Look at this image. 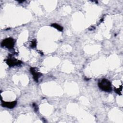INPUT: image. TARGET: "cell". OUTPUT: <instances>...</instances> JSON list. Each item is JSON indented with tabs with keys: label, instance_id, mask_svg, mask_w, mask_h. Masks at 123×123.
I'll return each mask as SVG.
<instances>
[{
	"label": "cell",
	"instance_id": "obj_3",
	"mask_svg": "<svg viewBox=\"0 0 123 123\" xmlns=\"http://www.w3.org/2000/svg\"><path fill=\"white\" fill-rule=\"evenodd\" d=\"M5 61L7 64V65L10 67H12L15 65H20L22 63V62L21 61L18 60L14 58H12V57L7 58L5 60Z\"/></svg>",
	"mask_w": 123,
	"mask_h": 123
},
{
	"label": "cell",
	"instance_id": "obj_5",
	"mask_svg": "<svg viewBox=\"0 0 123 123\" xmlns=\"http://www.w3.org/2000/svg\"><path fill=\"white\" fill-rule=\"evenodd\" d=\"M17 104V102L16 101H4L1 100V106L3 107H5L9 109H12Z\"/></svg>",
	"mask_w": 123,
	"mask_h": 123
},
{
	"label": "cell",
	"instance_id": "obj_9",
	"mask_svg": "<svg viewBox=\"0 0 123 123\" xmlns=\"http://www.w3.org/2000/svg\"><path fill=\"white\" fill-rule=\"evenodd\" d=\"M33 106L34 108V110L36 111V112H37V111H38V108L37 107V106L36 105V103H33Z\"/></svg>",
	"mask_w": 123,
	"mask_h": 123
},
{
	"label": "cell",
	"instance_id": "obj_4",
	"mask_svg": "<svg viewBox=\"0 0 123 123\" xmlns=\"http://www.w3.org/2000/svg\"><path fill=\"white\" fill-rule=\"evenodd\" d=\"M30 72L31 73V74H32L34 80L36 82H37L38 81L39 78L42 75V74L40 73L37 72L35 68L34 67H31L30 68Z\"/></svg>",
	"mask_w": 123,
	"mask_h": 123
},
{
	"label": "cell",
	"instance_id": "obj_10",
	"mask_svg": "<svg viewBox=\"0 0 123 123\" xmlns=\"http://www.w3.org/2000/svg\"><path fill=\"white\" fill-rule=\"evenodd\" d=\"M25 0H22V1H18V2H20V3H21V2H24Z\"/></svg>",
	"mask_w": 123,
	"mask_h": 123
},
{
	"label": "cell",
	"instance_id": "obj_6",
	"mask_svg": "<svg viewBox=\"0 0 123 123\" xmlns=\"http://www.w3.org/2000/svg\"><path fill=\"white\" fill-rule=\"evenodd\" d=\"M50 25H51L52 27H54V28L57 29V30H58L60 31H62V30H63V27H62V26H61L60 25H58V24H56V23H52V24H51Z\"/></svg>",
	"mask_w": 123,
	"mask_h": 123
},
{
	"label": "cell",
	"instance_id": "obj_8",
	"mask_svg": "<svg viewBox=\"0 0 123 123\" xmlns=\"http://www.w3.org/2000/svg\"><path fill=\"white\" fill-rule=\"evenodd\" d=\"M36 46H37L36 40L35 39H34L31 41V45H30V47L32 48H36Z\"/></svg>",
	"mask_w": 123,
	"mask_h": 123
},
{
	"label": "cell",
	"instance_id": "obj_1",
	"mask_svg": "<svg viewBox=\"0 0 123 123\" xmlns=\"http://www.w3.org/2000/svg\"><path fill=\"white\" fill-rule=\"evenodd\" d=\"M98 86L102 91L110 92L112 91V86L111 82L106 79H102L98 82Z\"/></svg>",
	"mask_w": 123,
	"mask_h": 123
},
{
	"label": "cell",
	"instance_id": "obj_7",
	"mask_svg": "<svg viewBox=\"0 0 123 123\" xmlns=\"http://www.w3.org/2000/svg\"><path fill=\"white\" fill-rule=\"evenodd\" d=\"M122 86L121 85L119 88H115L114 91L116 93L118 94V95H122Z\"/></svg>",
	"mask_w": 123,
	"mask_h": 123
},
{
	"label": "cell",
	"instance_id": "obj_2",
	"mask_svg": "<svg viewBox=\"0 0 123 123\" xmlns=\"http://www.w3.org/2000/svg\"><path fill=\"white\" fill-rule=\"evenodd\" d=\"M15 44L14 40L12 37H8L4 39L1 43V46L6 47L9 49H12Z\"/></svg>",
	"mask_w": 123,
	"mask_h": 123
}]
</instances>
